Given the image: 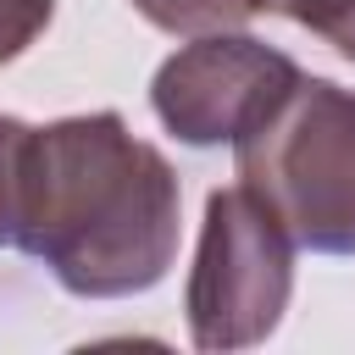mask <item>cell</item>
Here are the masks:
<instances>
[{
    "mask_svg": "<svg viewBox=\"0 0 355 355\" xmlns=\"http://www.w3.org/2000/svg\"><path fill=\"white\" fill-rule=\"evenodd\" d=\"M55 17V0H0V67L17 61Z\"/></svg>",
    "mask_w": 355,
    "mask_h": 355,
    "instance_id": "8",
    "label": "cell"
},
{
    "mask_svg": "<svg viewBox=\"0 0 355 355\" xmlns=\"http://www.w3.org/2000/svg\"><path fill=\"white\" fill-rule=\"evenodd\" d=\"M294 83H300V67L283 50L239 28H222V33H200L194 44L172 50L155 67L150 105L172 139L194 150H216L261 128Z\"/></svg>",
    "mask_w": 355,
    "mask_h": 355,
    "instance_id": "4",
    "label": "cell"
},
{
    "mask_svg": "<svg viewBox=\"0 0 355 355\" xmlns=\"http://www.w3.org/2000/svg\"><path fill=\"white\" fill-rule=\"evenodd\" d=\"M239 183L311 255H355V89L305 78L233 144Z\"/></svg>",
    "mask_w": 355,
    "mask_h": 355,
    "instance_id": "2",
    "label": "cell"
},
{
    "mask_svg": "<svg viewBox=\"0 0 355 355\" xmlns=\"http://www.w3.org/2000/svg\"><path fill=\"white\" fill-rule=\"evenodd\" d=\"M28 139H33V122L0 116V244H17V222H22V166H28Z\"/></svg>",
    "mask_w": 355,
    "mask_h": 355,
    "instance_id": "7",
    "label": "cell"
},
{
    "mask_svg": "<svg viewBox=\"0 0 355 355\" xmlns=\"http://www.w3.org/2000/svg\"><path fill=\"white\" fill-rule=\"evenodd\" d=\"M178 211L172 161L116 111L33 128L17 250L44 261L67 294L122 300L155 288L178 255Z\"/></svg>",
    "mask_w": 355,
    "mask_h": 355,
    "instance_id": "1",
    "label": "cell"
},
{
    "mask_svg": "<svg viewBox=\"0 0 355 355\" xmlns=\"http://www.w3.org/2000/svg\"><path fill=\"white\" fill-rule=\"evenodd\" d=\"M133 11L144 22H155L161 33H222V28H244L255 17V0H133Z\"/></svg>",
    "mask_w": 355,
    "mask_h": 355,
    "instance_id": "5",
    "label": "cell"
},
{
    "mask_svg": "<svg viewBox=\"0 0 355 355\" xmlns=\"http://www.w3.org/2000/svg\"><path fill=\"white\" fill-rule=\"evenodd\" d=\"M294 239L244 183L205 194L194 266L183 283V316L194 349L266 344L294 294Z\"/></svg>",
    "mask_w": 355,
    "mask_h": 355,
    "instance_id": "3",
    "label": "cell"
},
{
    "mask_svg": "<svg viewBox=\"0 0 355 355\" xmlns=\"http://www.w3.org/2000/svg\"><path fill=\"white\" fill-rule=\"evenodd\" d=\"M255 11L288 17V22L311 28L316 39H327L338 55L355 61V0H255Z\"/></svg>",
    "mask_w": 355,
    "mask_h": 355,
    "instance_id": "6",
    "label": "cell"
}]
</instances>
